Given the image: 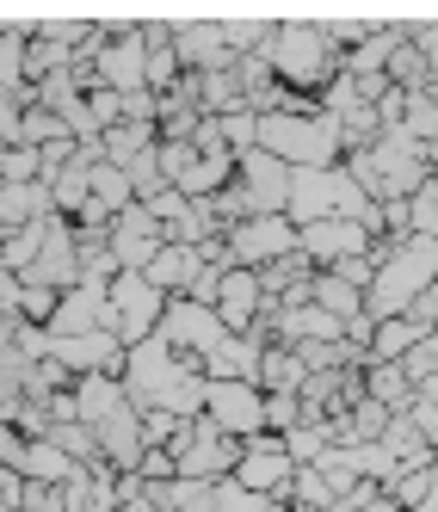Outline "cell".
Segmentation results:
<instances>
[{
    "label": "cell",
    "mask_w": 438,
    "mask_h": 512,
    "mask_svg": "<svg viewBox=\"0 0 438 512\" xmlns=\"http://www.w3.org/2000/svg\"><path fill=\"white\" fill-rule=\"evenodd\" d=\"M173 56L186 75H216V68H235L241 56L223 44V25H210V19H179L173 25Z\"/></svg>",
    "instance_id": "14"
},
{
    "label": "cell",
    "mask_w": 438,
    "mask_h": 512,
    "mask_svg": "<svg viewBox=\"0 0 438 512\" xmlns=\"http://www.w3.org/2000/svg\"><path fill=\"white\" fill-rule=\"evenodd\" d=\"M408 420L420 426V438H426V445H438V401H420V395H414V408H408Z\"/></svg>",
    "instance_id": "44"
},
{
    "label": "cell",
    "mask_w": 438,
    "mask_h": 512,
    "mask_svg": "<svg viewBox=\"0 0 438 512\" xmlns=\"http://www.w3.org/2000/svg\"><path fill=\"white\" fill-rule=\"evenodd\" d=\"M155 161H161V179H167V186H179V179H186V167L198 161V149H192V142H161Z\"/></svg>",
    "instance_id": "37"
},
{
    "label": "cell",
    "mask_w": 438,
    "mask_h": 512,
    "mask_svg": "<svg viewBox=\"0 0 438 512\" xmlns=\"http://www.w3.org/2000/svg\"><path fill=\"white\" fill-rule=\"evenodd\" d=\"M93 75H99V87H112V93H149V44H142L136 25L118 31V38L93 56Z\"/></svg>",
    "instance_id": "12"
},
{
    "label": "cell",
    "mask_w": 438,
    "mask_h": 512,
    "mask_svg": "<svg viewBox=\"0 0 438 512\" xmlns=\"http://www.w3.org/2000/svg\"><path fill=\"white\" fill-rule=\"evenodd\" d=\"M0 512H25V475L0 469Z\"/></svg>",
    "instance_id": "42"
},
{
    "label": "cell",
    "mask_w": 438,
    "mask_h": 512,
    "mask_svg": "<svg viewBox=\"0 0 438 512\" xmlns=\"http://www.w3.org/2000/svg\"><path fill=\"white\" fill-rule=\"evenodd\" d=\"M235 186L247 192V216H284L290 204V167L266 149L235 155Z\"/></svg>",
    "instance_id": "9"
},
{
    "label": "cell",
    "mask_w": 438,
    "mask_h": 512,
    "mask_svg": "<svg viewBox=\"0 0 438 512\" xmlns=\"http://www.w3.org/2000/svg\"><path fill=\"white\" fill-rule=\"evenodd\" d=\"M0 155H7V142H0Z\"/></svg>",
    "instance_id": "49"
},
{
    "label": "cell",
    "mask_w": 438,
    "mask_h": 512,
    "mask_svg": "<svg viewBox=\"0 0 438 512\" xmlns=\"http://www.w3.org/2000/svg\"><path fill=\"white\" fill-rule=\"evenodd\" d=\"M303 426V401L297 395H266V432L284 438V432H297Z\"/></svg>",
    "instance_id": "35"
},
{
    "label": "cell",
    "mask_w": 438,
    "mask_h": 512,
    "mask_svg": "<svg viewBox=\"0 0 438 512\" xmlns=\"http://www.w3.org/2000/svg\"><path fill=\"white\" fill-rule=\"evenodd\" d=\"M93 438H99V457L112 463L118 475H130V469L142 463V451H149V445H142V414L130 408V401H124L118 414H105V420L93 426Z\"/></svg>",
    "instance_id": "17"
},
{
    "label": "cell",
    "mask_w": 438,
    "mask_h": 512,
    "mask_svg": "<svg viewBox=\"0 0 438 512\" xmlns=\"http://www.w3.org/2000/svg\"><path fill=\"white\" fill-rule=\"evenodd\" d=\"M99 327H112V303H105V284H75L62 290L56 303V321H50V340H75V334H99Z\"/></svg>",
    "instance_id": "15"
},
{
    "label": "cell",
    "mask_w": 438,
    "mask_h": 512,
    "mask_svg": "<svg viewBox=\"0 0 438 512\" xmlns=\"http://www.w3.org/2000/svg\"><path fill=\"white\" fill-rule=\"evenodd\" d=\"M408 44H414L426 62H438V25H408Z\"/></svg>",
    "instance_id": "45"
},
{
    "label": "cell",
    "mask_w": 438,
    "mask_h": 512,
    "mask_svg": "<svg viewBox=\"0 0 438 512\" xmlns=\"http://www.w3.org/2000/svg\"><path fill=\"white\" fill-rule=\"evenodd\" d=\"M432 463H438V445H432Z\"/></svg>",
    "instance_id": "48"
},
{
    "label": "cell",
    "mask_w": 438,
    "mask_h": 512,
    "mask_svg": "<svg viewBox=\"0 0 438 512\" xmlns=\"http://www.w3.org/2000/svg\"><path fill=\"white\" fill-rule=\"evenodd\" d=\"M364 395H371L377 408H389V414H408L414 408V383H408L401 364H364Z\"/></svg>",
    "instance_id": "23"
},
{
    "label": "cell",
    "mask_w": 438,
    "mask_h": 512,
    "mask_svg": "<svg viewBox=\"0 0 438 512\" xmlns=\"http://www.w3.org/2000/svg\"><path fill=\"white\" fill-rule=\"evenodd\" d=\"M426 284H438V241L432 235H408L389 253V266L371 278V290H364V315H371V321L408 315Z\"/></svg>",
    "instance_id": "3"
},
{
    "label": "cell",
    "mask_w": 438,
    "mask_h": 512,
    "mask_svg": "<svg viewBox=\"0 0 438 512\" xmlns=\"http://www.w3.org/2000/svg\"><path fill=\"white\" fill-rule=\"evenodd\" d=\"M192 149H198V155H235L229 142H223V118H204V124L192 130Z\"/></svg>",
    "instance_id": "41"
},
{
    "label": "cell",
    "mask_w": 438,
    "mask_h": 512,
    "mask_svg": "<svg viewBox=\"0 0 438 512\" xmlns=\"http://www.w3.org/2000/svg\"><path fill=\"white\" fill-rule=\"evenodd\" d=\"M124 395H130L136 414L161 408V414H179V420H198L204 414V371L155 334V340L124 352Z\"/></svg>",
    "instance_id": "1"
},
{
    "label": "cell",
    "mask_w": 438,
    "mask_h": 512,
    "mask_svg": "<svg viewBox=\"0 0 438 512\" xmlns=\"http://www.w3.org/2000/svg\"><path fill=\"white\" fill-rule=\"evenodd\" d=\"M321 31H327V38H334V50H340V44H352V50H358V44H364V38H371V31H377V25H364V19H327Z\"/></svg>",
    "instance_id": "40"
},
{
    "label": "cell",
    "mask_w": 438,
    "mask_h": 512,
    "mask_svg": "<svg viewBox=\"0 0 438 512\" xmlns=\"http://www.w3.org/2000/svg\"><path fill=\"white\" fill-rule=\"evenodd\" d=\"M414 395H420V401H438V377H426V383H420Z\"/></svg>",
    "instance_id": "46"
},
{
    "label": "cell",
    "mask_w": 438,
    "mask_h": 512,
    "mask_svg": "<svg viewBox=\"0 0 438 512\" xmlns=\"http://www.w3.org/2000/svg\"><path fill=\"white\" fill-rule=\"evenodd\" d=\"M235 186V155H198L192 167H186V179H179V198L186 204H204V198H216V192H229Z\"/></svg>",
    "instance_id": "21"
},
{
    "label": "cell",
    "mask_w": 438,
    "mask_h": 512,
    "mask_svg": "<svg viewBox=\"0 0 438 512\" xmlns=\"http://www.w3.org/2000/svg\"><path fill=\"white\" fill-rule=\"evenodd\" d=\"M19 475H25V482H44V488H62L68 475H81V463L68 457V451H56L50 438H25V463H19Z\"/></svg>",
    "instance_id": "22"
},
{
    "label": "cell",
    "mask_w": 438,
    "mask_h": 512,
    "mask_svg": "<svg viewBox=\"0 0 438 512\" xmlns=\"http://www.w3.org/2000/svg\"><path fill=\"white\" fill-rule=\"evenodd\" d=\"M229 253H235V266L266 272L272 260L297 253V223H290V216H241L229 229Z\"/></svg>",
    "instance_id": "7"
},
{
    "label": "cell",
    "mask_w": 438,
    "mask_h": 512,
    "mask_svg": "<svg viewBox=\"0 0 438 512\" xmlns=\"http://www.w3.org/2000/svg\"><path fill=\"white\" fill-rule=\"evenodd\" d=\"M105 235H112V260H118V272H149V260L167 247V229H161V223H155V216L142 210V204L118 210Z\"/></svg>",
    "instance_id": "11"
},
{
    "label": "cell",
    "mask_w": 438,
    "mask_h": 512,
    "mask_svg": "<svg viewBox=\"0 0 438 512\" xmlns=\"http://www.w3.org/2000/svg\"><path fill=\"white\" fill-rule=\"evenodd\" d=\"M173 463H179L173 451H161V445H149V451H142V463H136V475H142V482H173V475H179Z\"/></svg>",
    "instance_id": "39"
},
{
    "label": "cell",
    "mask_w": 438,
    "mask_h": 512,
    "mask_svg": "<svg viewBox=\"0 0 438 512\" xmlns=\"http://www.w3.org/2000/svg\"><path fill=\"white\" fill-rule=\"evenodd\" d=\"M31 179H44V149L19 142V149L0 155V186H31Z\"/></svg>",
    "instance_id": "31"
},
{
    "label": "cell",
    "mask_w": 438,
    "mask_h": 512,
    "mask_svg": "<svg viewBox=\"0 0 438 512\" xmlns=\"http://www.w3.org/2000/svg\"><path fill=\"white\" fill-rule=\"evenodd\" d=\"M309 303H315V309H327V315L346 327L352 315H364V290H352V284H346V278H334V272H315V278H309Z\"/></svg>",
    "instance_id": "26"
},
{
    "label": "cell",
    "mask_w": 438,
    "mask_h": 512,
    "mask_svg": "<svg viewBox=\"0 0 438 512\" xmlns=\"http://www.w3.org/2000/svg\"><path fill=\"white\" fill-rule=\"evenodd\" d=\"M87 192H93V204H99L105 216H118V210H130V204H136V192H130L124 167H112V161H99V167L87 173Z\"/></svg>",
    "instance_id": "29"
},
{
    "label": "cell",
    "mask_w": 438,
    "mask_h": 512,
    "mask_svg": "<svg viewBox=\"0 0 438 512\" xmlns=\"http://www.w3.org/2000/svg\"><path fill=\"white\" fill-rule=\"evenodd\" d=\"M155 142H161V130H155V124H130V118H124V124H112V130L99 136V149H105V161H112V167H130V161L149 155Z\"/></svg>",
    "instance_id": "25"
},
{
    "label": "cell",
    "mask_w": 438,
    "mask_h": 512,
    "mask_svg": "<svg viewBox=\"0 0 438 512\" xmlns=\"http://www.w3.org/2000/svg\"><path fill=\"white\" fill-rule=\"evenodd\" d=\"M118 512H155V506H149V500H130V506H118Z\"/></svg>",
    "instance_id": "47"
},
{
    "label": "cell",
    "mask_w": 438,
    "mask_h": 512,
    "mask_svg": "<svg viewBox=\"0 0 438 512\" xmlns=\"http://www.w3.org/2000/svg\"><path fill=\"white\" fill-rule=\"evenodd\" d=\"M290 475H297V463H290L284 438H272V432H253V438H241L235 482H241L247 494H290Z\"/></svg>",
    "instance_id": "10"
},
{
    "label": "cell",
    "mask_w": 438,
    "mask_h": 512,
    "mask_svg": "<svg viewBox=\"0 0 438 512\" xmlns=\"http://www.w3.org/2000/svg\"><path fill=\"white\" fill-rule=\"evenodd\" d=\"M315 278V266L303 260V253H284V260H272L266 272H260V290H266V303H284L297 284H309Z\"/></svg>",
    "instance_id": "30"
},
{
    "label": "cell",
    "mask_w": 438,
    "mask_h": 512,
    "mask_svg": "<svg viewBox=\"0 0 438 512\" xmlns=\"http://www.w3.org/2000/svg\"><path fill=\"white\" fill-rule=\"evenodd\" d=\"M0 142H7V149L25 142V105H19V93H0Z\"/></svg>",
    "instance_id": "38"
},
{
    "label": "cell",
    "mask_w": 438,
    "mask_h": 512,
    "mask_svg": "<svg viewBox=\"0 0 438 512\" xmlns=\"http://www.w3.org/2000/svg\"><path fill=\"white\" fill-rule=\"evenodd\" d=\"M266 62H272V75H278L290 93H303V99H315V105H321V93L334 87V75H340L334 38H327L321 25H309V19H284V25L272 31Z\"/></svg>",
    "instance_id": "2"
},
{
    "label": "cell",
    "mask_w": 438,
    "mask_h": 512,
    "mask_svg": "<svg viewBox=\"0 0 438 512\" xmlns=\"http://www.w3.org/2000/svg\"><path fill=\"white\" fill-rule=\"evenodd\" d=\"M426 327H414V315H389L377 321V334H371V364H401L414 346H420Z\"/></svg>",
    "instance_id": "27"
},
{
    "label": "cell",
    "mask_w": 438,
    "mask_h": 512,
    "mask_svg": "<svg viewBox=\"0 0 438 512\" xmlns=\"http://www.w3.org/2000/svg\"><path fill=\"white\" fill-rule=\"evenodd\" d=\"M297 253L315 272H334L340 260H352V253H371V235H364L358 223H346V216H327V223L297 229Z\"/></svg>",
    "instance_id": "13"
},
{
    "label": "cell",
    "mask_w": 438,
    "mask_h": 512,
    "mask_svg": "<svg viewBox=\"0 0 438 512\" xmlns=\"http://www.w3.org/2000/svg\"><path fill=\"white\" fill-rule=\"evenodd\" d=\"M25 142H31V149H50V142H75V136H68V124L56 112L31 105V112H25Z\"/></svg>",
    "instance_id": "32"
},
{
    "label": "cell",
    "mask_w": 438,
    "mask_h": 512,
    "mask_svg": "<svg viewBox=\"0 0 438 512\" xmlns=\"http://www.w3.org/2000/svg\"><path fill=\"white\" fill-rule=\"evenodd\" d=\"M44 229H50V216H44V223H31V229H13V235H0V272L25 278L31 266H38V253H44Z\"/></svg>",
    "instance_id": "28"
},
{
    "label": "cell",
    "mask_w": 438,
    "mask_h": 512,
    "mask_svg": "<svg viewBox=\"0 0 438 512\" xmlns=\"http://www.w3.org/2000/svg\"><path fill=\"white\" fill-rule=\"evenodd\" d=\"M105 303H112V334L124 340V352L161 334L167 297H161V290H155L149 278H142V272H118L112 284H105Z\"/></svg>",
    "instance_id": "4"
},
{
    "label": "cell",
    "mask_w": 438,
    "mask_h": 512,
    "mask_svg": "<svg viewBox=\"0 0 438 512\" xmlns=\"http://www.w3.org/2000/svg\"><path fill=\"white\" fill-rule=\"evenodd\" d=\"M87 118L99 124V136L112 130V124H124V93H112V87H87Z\"/></svg>",
    "instance_id": "34"
},
{
    "label": "cell",
    "mask_w": 438,
    "mask_h": 512,
    "mask_svg": "<svg viewBox=\"0 0 438 512\" xmlns=\"http://www.w3.org/2000/svg\"><path fill=\"white\" fill-rule=\"evenodd\" d=\"M44 216H56L50 179H31V186H0V235L31 229V223H44Z\"/></svg>",
    "instance_id": "18"
},
{
    "label": "cell",
    "mask_w": 438,
    "mask_h": 512,
    "mask_svg": "<svg viewBox=\"0 0 438 512\" xmlns=\"http://www.w3.org/2000/svg\"><path fill=\"white\" fill-rule=\"evenodd\" d=\"M408 216H414V235H432L438 241V186H432V179L408 198Z\"/></svg>",
    "instance_id": "36"
},
{
    "label": "cell",
    "mask_w": 438,
    "mask_h": 512,
    "mask_svg": "<svg viewBox=\"0 0 438 512\" xmlns=\"http://www.w3.org/2000/svg\"><path fill=\"white\" fill-rule=\"evenodd\" d=\"M124 401H130L124 395V377H105V371L99 377H75V420L81 426H99L105 414H118Z\"/></svg>",
    "instance_id": "20"
},
{
    "label": "cell",
    "mask_w": 438,
    "mask_h": 512,
    "mask_svg": "<svg viewBox=\"0 0 438 512\" xmlns=\"http://www.w3.org/2000/svg\"><path fill=\"white\" fill-rule=\"evenodd\" d=\"M266 315V290H260V272L247 266H229L223 272V290H216V321L229 327V334H247L253 321Z\"/></svg>",
    "instance_id": "16"
},
{
    "label": "cell",
    "mask_w": 438,
    "mask_h": 512,
    "mask_svg": "<svg viewBox=\"0 0 438 512\" xmlns=\"http://www.w3.org/2000/svg\"><path fill=\"white\" fill-rule=\"evenodd\" d=\"M303 358L297 352H290V346H266L260 352V377H253V383H260V395H297L303 389Z\"/></svg>",
    "instance_id": "24"
},
{
    "label": "cell",
    "mask_w": 438,
    "mask_h": 512,
    "mask_svg": "<svg viewBox=\"0 0 438 512\" xmlns=\"http://www.w3.org/2000/svg\"><path fill=\"white\" fill-rule=\"evenodd\" d=\"M401 371H408V383H414V389H420L426 377H438V327H432V334H420V346L401 358Z\"/></svg>",
    "instance_id": "33"
},
{
    "label": "cell",
    "mask_w": 438,
    "mask_h": 512,
    "mask_svg": "<svg viewBox=\"0 0 438 512\" xmlns=\"http://www.w3.org/2000/svg\"><path fill=\"white\" fill-rule=\"evenodd\" d=\"M19 463H25V438H19V426L0 420V469H19Z\"/></svg>",
    "instance_id": "43"
},
{
    "label": "cell",
    "mask_w": 438,
    "mask_h": 512,
    "mask_svg": "<svg viewBox=\"0 0 438 512\" xmlns=\"http://www.w3.org/2000/svg\"><path fill=\"white\" fill-rule=\"evenodd\" d=\"M161 340L179 352V358H192L198 371H204V358L229 340V327L216 321V309L192 303V297H167V315H161Z\"/></svg>",
    "instance_id": "5"
},
{
    "label": "cell",
    "mask_w": 438,
    "mask_h": 512,
    "mask_svg": "<svg viewBox=\"0 0 438 512\" xmlns=\"http://www.w3.org/2000/svg\"><path fill=\"white\" fill-rule=\"evenodd\" d=\"M198 247H179V241H167L161 253H155V260H149V272H142V278H149L155 290H161V297H186V290H192V278H198Z\"/></svg>",
    "instance_id": "19"
},
{
    "label": "cell",
    "mask_w": 438,
    "mask_h": 512,
    "mask_svg": "<svg viewBox=\"0 0 438 512\" xmlns=\"http://www.w3.org/2000/svg\"><path fill=\"white\" fill-rule=\"evenodd\" d=\"M204 420L229 438H253L266 432V395L260 383H241V377H223V383H204Z\"/></svg>",
    "instance_id": "6"
},
{
    "label": "cell",
    "mask_w": 438,
    "mask_h": 512,
    "mask_svg": "<svg viewBox=\"0 0 438 512\" xmlns=\"http://www.w3.org/2000/svg\"><path fill=\"white\" fill-rule=\"evenodd\" d=\"M235 463H241V438H229V432H216L204 414L192 420V445L186 451H179V475H186V482H229V475H235Z\"/></svg>",
    "instance_id": "8"
}]
</instances>
